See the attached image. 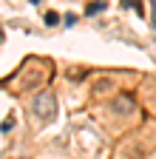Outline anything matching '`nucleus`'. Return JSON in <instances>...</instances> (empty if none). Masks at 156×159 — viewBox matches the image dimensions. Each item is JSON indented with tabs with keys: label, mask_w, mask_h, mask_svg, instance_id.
Listing matches in <instances>:
<instances>
[{
	"label": "nucleus",
	"mask_w": 156,
	"mask_h": 159,
	"mask_svg": "<svg viewBox=\"0 0 156 159\" xmlns=\"http://www.w3.org/2000/svg\"><path fill=\"white\" fill-rule=\"evenodd\" d=\"M31 3H40V0H31Z\"/></svg>",
	"instance_id": "nucleus-6"
},
{
	"label": "nucleus",
	"mask_w": 156,
	"mask_h": 159,
	"mask_svg": "<svg viewBox=\"0 0 156 159\" xmlns=\"http://www.w3.org/2000/svg\"><path fill=\"white\" fill-rule=\"evenodd\" d=\"M31 111L37 114V119H43V122H48V119H54L57 114V99L51 91H40L34 97V102H31Z\"/></svg>",
	"instance_id": "nucleus-1"
},
{
	"label": "nucleus",
	"mask_w": 156,
	"mask_h": 159,
	"mask_svg": "<svg viewBox=\"0 0 156 159\" xmlns=\"http://www.w3.org/2000/svg\"><path fill=\"white\" fill-rule=\"evenodd\" d=\"M57 23H60V14H57V11H48L46 14V26H57Z\"/></svg>",
	"instance_id": "nucleus-4"
},
{
	"label": "nucleus",
	"mask_w": 156,
	"mask_h": 159,
	"mask_svg": "<svg viewBox=\"0 0 156 159\" xmlns=\"http://www.w3.org/2000/svg\"><path fill=\"white\" fill-rule=\"evenodd\" d=\"M122 6H133V9H136V14H145V9H142L139 0H122Z\"/></svg>",
	"instance_id": "nucleus-3"
},
{
	"label": "nucleus",
	"mask_w": 156,
	"mask_h": 159,
	"mask_svg": "<svg viewBox=\"0 0 156 159\" xmlns=\"http://www.w3.org/2000/svg\"><path fill=\"white\" fill-rule=\"evenodd\" d=\"M131 108H133V102H131L128 97H119V99L114 102V111H119V114H125V111H131Z\"/></svg>",
	"instance_id": "nucleus-2"
},
{
	"label": "nucleus",
	"mask_w": 156,
	"mask_h": 159,
	"mask_svg": "<svg viewBox=\"0 0 156 159\" xmlns=\"http://www.w3.org/2000/svg\"><path fill=\"white\" fill-rule=\"evenodd\" d=\"M102 9H105V0H96V3L88 6V14H96V11H102Z\"/></svg>",
	"instance_id": "nucleus-5"
},
{
	"label": "nucleus",
	"mask_w": 156,
	"mask_h": 159,
	"mask_svg": "<svg viewBox=\"0 0 156 159\" xmlns=\"http://www.w3.org/2000/svg\"><path fill=\"white\" fill-rule=\"evenodd\" d=\"M0 40H3V31H0Z\"/></svg>",
	"instance_id": "nucleus-7"
}]
</instances>
